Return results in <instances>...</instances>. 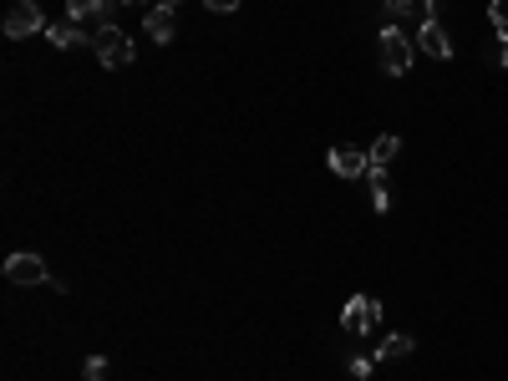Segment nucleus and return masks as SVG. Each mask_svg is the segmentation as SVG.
Returning a JSON list of instances; mask_svg holds the SVG:
<instances>
[{
  "label": "nucleus",
  "instance_id": "f257e3e1",
  "mask_svg": "<svg viewBox=\"0 0 508 381\" xmlns=\"http://www.w3.org/2000/svg\"><path fill=\"white\" fill-rule=\"evenodd\" d=\"M376 56H381V72H392V76L412 72V41L396 25H381L376 31Z\"/></svg>",
  "mask_w": 508,
  "mask_h": 381
},
{
  "label": "nucleus",
  "instance_id": "f03ea898",
  "mask_svg": "<svg viewBox=\"0 0 508 381\" xmlns=\"http://www.w3.org/2000/svg\"><path fill=\"white\" fill-rule=\"evenodd\" d=\"M92 51H97V62L107 66V72H122V66H132V56H138V46H132L117 25L97 31V36H92Z\"/></svg>",
  "mask_w": 508,
  "mask_h": 381
},
{
  "label": "nucleus",
  "instance_id": "7ed1b4c3",
  "mask_svg": "<svg viewBox=\"0 0 508 381\" xmlns=\"http://www.w3.org/2000/svg\"><path fill=\"white\" fill-rule=\"evenodd\" d=\"M11 41H25V36H36V31H46V15H41L36 0H15L11 11H5V25H0Z\"/></svg>",
  "mask_w": 508,
  "mask_h": 381
},
{
  "label": "nucleus",
  "instance_id": "20e7f679",
  "mask_svg": "<svg viewBox=\"0 0 508 381\" xmlns=\"http://www.w3.org/2000/svg\"><path fill=\"white\" fill-rule=\"evenodd\" d=\"M341 326L356 330V336H366V330L381 326V305L371 300V295H351V300L341 305Z\"/></svg>",
  "mask_w": 508,
  "mask_h": 381
},
{
  "label": "nucleus",
  "instance_id": "39448f33",
  "mask_svg": "<svg viewBox=\"0 0 508 381\" xmlns=\"http://www.w3.org/2000/svg\"><path fill=\"white\" fill-rule=\"evenodd\" d=\"M5 279H11V285H46V259H41V254H11V259H5Z\"/></svg>",
  "mask_w": 508,
  "mask_h": 381
},
{
  "label": "nucleus",
  "instance_id": "423d86ee",
  "mask_svg": "<svg viewBox=\"0 0 508 381\" xmlns=\"http://www.w3.org/2000/svg\"><path fill=\"white\" fill-rule=\"evenodd\" d=\"M66 21L107 31V25H112V5H107V0H66Z\"/></svg>",
  "mask_w": 508,
  "mask_h": 381
},
{
  "label": "nucleus",
  "instance_id": "0eeeda50",
  "mask_svg": "<svg viewBox=\"0 0 508 381\" xmlns=\"http://www.w3.org/2000/svg\"><path fill=\"white\" fill-rule=\"evenodd\" d=\"M366 168H371V152H356L351 142L330 148V173L336 178H366Z\"/></svg>",
  "mask_w": 508,
  "mask_h": 381
},
{
  "label": "nucleus",
  "instance_id": "6e6552de",
  "mask_svg": "<svg viewBox=\"0 0 508 381\" xmlns=\"http://www.w3.org/2000/svg\"><path fill=\"white\" fill-rule=\"evenodd\" d=\"M417 46L427 51V56H437V62H453V36H447L443 25H437V15L417 21Z\"/></svg>",
  "mask_w": 508,
  "mask_h": 381
},
{
  "label": "nucleus",
  "instance_id": "1a4fd4ad",
  "mask_svg": "<svg viewBox=\"0 0 508 381\" xmlns=\"http://www.w3.org/2000/svg\"><path fill=\"white\" fill-rule=\"evenodd\" d=\"M142 31L152 36V46H168V41L178 36L173 11H168V5H142Z\"/></svg>",
  "mask_w": 508,
  "mask_h": 381
},
{
  "label": "nucleus",
  "instance_id": "9d476101",
  "mask_svg": "<svg viewBox=\"0 0 508 381\" xmlns=\"http://www.w3.org/2000/svg\"><path fill=\"white\" fill-rule=\"evenodd\" d=\"M46 36H51V46H82L97 31H76V21H56V25H46Z\"/></svg>",
  "mask_w": 508,
  "mask_h": 381
},
{
  "label": "nucleus",
  "instance_id": "9b49d317",
  "mask_svg": "<svg viewBox=\"0 0 508 381\" xmlns=\"http://www.w3.org/2000/svg\"><path fill=\"white\" fill-rule=\"evenodd\" d=\"M396 152H402V138H396V132H381V138L371 142V168L396 163Z\"/></svg>",
  "mask_w": 508,
  "mask_h": 381
},
{
  "label": "nucleus",
  "instance_id": "f8f14e48",
  "mask_svg": "<svg viewBox=\"0 0 508 381\" xmlns=\"http://www.w3.org/2000/svg\"><path fill=\"white\" fill-rule=\"evenodd\" d=\"M412 351H417V341H412V336H386V341H381V351H376V361H406Z\"/></svg>",
  "mask_w": 508,
  "mask_h": 381
},
{
  "label": "nucleus",
  "instance_id": "ddd939ff",
  "mask_svg": "<svg viewBox=\"0 0 508 381\" xmlns=\"http://www.w3.org/2000/svg\"><path fill=\"white\" fill-rule=\"evenodd\" d=\"M82 376H87V381H107V356H87V361H82Z\"/></svg>",
  "mask_w": 508,
  "mask_h": 381
},
{
  "label": "nucleus",
  "instance_id": "4468645a",
  "mask_svg": "<svg viewBox=\"0 0 508 381\" xmlns=\"http://www.w3.org/2000/svg\"><path fill=\"white\" fill-rule=\"evenodd\" d=\"M488 21H493L498 36H508V0H493V5H488Z\"/></svg>",
  "mask_w": 508,
  "mask_h": 381
},
{
  "label": "nucleus",
  "instance_id": "2eb2a0df",
  "mask_svg": "<svg viewBox=\"0 0 508 381\" xmlns=\"http://www.w3.org/2000/svg\"><path fill=\"white\" fill-rule=\"evenodd\" d=\"M381 5H386V15H392V21H402V15H417V11H422L417 0H381Z\"/></svg>",
  "mask_w": 508,
  "mask_h": 381
},
{
  "label": "nucleus",
  "instance_id": "dca6fc26",
  "mask_svg": "<svg viewBox=\"0 0 508 381\" xmlns=\"http://www.w3.org/2000/svg\"><path fill=\"white\" fill-rule=\"evenodd\" d=\"M371 366H376V356H351V361H346V371H351L356 381H366Z\"/></svg>",
  "mask_w": 508,
  "mask_h": 381
},
{
  "label": "nucleus",
  "instance_id": "f3484780",
  "mask_svg": "<svg viewBox=\"0 0 508 381\" xmlns=\"http://www.w3.org/2000/svg\"><path fill=\"white\" fill-rule=\"evenodd\" d=\"M203 5H209V11H219V15H229V11H239L244 0H203Z\"/></svg>",
  "mask_w": 508,
  "mask_h": 381
},
{
  "label": "nucleus",
  "instance_id": "a211bd4d",
  "mask_svg": "<svg viewBox=\"0 0 508 381\" xmlns=\"http://www.w3.org/2000/svg\"><path fill=\"white\" fill-rule=\"evenodd\" d=\"M493 62H498V66H508V36H498V46H493Z\"/></svg>",
  "mask_w": 508,
  "mask_h": 381
},
{
  "label": "nucleus",
  "instance_id": "6ab92c4d",
  "mask_svg": "<svg viewBox=\"0 0 508 381\" xmlns=\"http://www.w3.org/2000/svg\"><path fill=\"white\" fill-rule=\"evenodd\" d=\"M422 11H427V15H437V11H443V0H422Z\"/></svg>",
  "mask_w": 508,
  "mask_h": 381
},
{
  "label": "nucleus",
  "instance_id": "aec40b11",
  "mask_svg": "<svg viewBox=\"0 0 508 381\" xmlns=\"http://www.w3.org/2000/svg\"><path fill=\"white\" fill-rule=\"evenodd\" d=\"M117 5H152V0H117Z\"/></svg>",
  "mask_w": 508,
  "mask_h": 381
},
{
  "label": "nucleus",
  "instance_id": "412c9836",
  "mask_svg": "<svg viewBox=\"0 0 508 381\" xmlns=\"http://www.w3.org/2000/svg\"><path fill=\"white\" fill-rule=\"evenodd\" d=\"M152 5H168V11H173V5H178V0H152Z\"/></svg>",
  "mask_w": 508,
  "mask_h": 381
}]
</instances>
